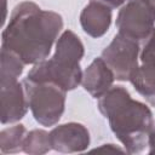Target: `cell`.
I'll list each match as a JSON object with an SVG mask.
<instances>
[{
	"label": "cell",
	"instance_id": "13",
	"mask_svg": "<svg viewBox=\"0 0 155 155\" xmlns=\"http://www.w3.org/2000/svg\"><path fill=\"white\" fill-rule=\"evenodd\" d=\"M52 149L50 133L41 128L31 130L27 133L24 144H23V151L29 155H42L48 153Z\"/></svg>",
	"mask_w": 155,
	"mask_h": 155
},
{
	"label": "cell",
	"instance_id": "16",
	"mask_svg": "<svg viewBox=\"0 0 155 155\" xmlns=\"http://www.w3.org/2000/svg\"><path fill=\"white\" fill-rule=\"evenodd\" d=\"M148 147H149V154H155V121L150 128L149 136H148Z\"/></svg>",
	"mask_w": 155,
	"mask_h": 155
},
{
	"label": "cell",
	"instance_id": "7",
	"mask_svg": "<svg viewBox=\"0 0 155 155\" xmlns=\"http://www.w3.org/2000/svg\"><path fill=\"white\" fill-rule=\"evenodd\" d=\"M134 90L155 107V28L140 42L139 64L130 78Z\"/></svg>",
	"mask_w": 155,
	"mask_h": 155
},
{
	"label": "cell",
	"instance_id": "11",
	"mask_svg": "<svg viewBox=\"0 0 155 155\" xmlns=\"http://www.w3.org/2000/svg\"><path fill=\"white\" fill-rule=\"evenodd\" d=\"M111 18V8L102 4L90 1L80 13V24L87 35L98 39L109 30Z\"/></svg>",
	"mask_w": 155,
	"mask_h": 155
},
{
	"label": "cell",
	"instance_id": "15",
	"mask_svg": "<svg viewBox=\"0 0 155 155\" xmlns=\"http://www.w3.org/2000/svg\"><path fill=\"white\" fill-rule=\"evenodd\" d=\"M90 1H93V2H98V4H102L104 6H108L109 8H117L120 6H122L127 0H90Z\"/></svg>",
	"mask_w": 155,
	"mask_h": 155
},
{
	"label": "cell",
	"instance_id": "10",
	"mask_svg": "<svg viewBox=\"0 0 155 155\" xmlns=\"http://www.w3.org/2000/svg\"><path fill=\"white\" fill-rule=\"evenodd\" d=\"M115 76L102 57L94 58L82 73L81 85L93 98L103 96L114 84Z\"/></svg>",
	"mask_w": 155,
	"mask_h": 155
},
{
	"label": "cell",
	"instance_id": "2",
	"mask_svg": "<svg viewBox=\"0 0 155 155\" xmlns=\"http://www.w3.org/2000/svg\"><path fill=\"white\" fill-rule=\"evenodd\" d=\"M98 109L128 154L142 153L154 124L150 108L131 97L124 86H111L98 98Z\"/></svg>",
	"mask_w": 155,
	"mask_h": 155
},
{
	"label": "cell",
	"instance_id": "9",
	"mask_svg": "<svg viewBox=\"0 0 155 155\" xmlns=\"http://www.w3.org/2000/svg\"><path fill=\"white\" fill-rule=\"evenodd\" d=\"M50 139L52 150L63 154L85 151L91 142L88 130L79 122H67L53 127Z\"/></svg>",
	"mask_w": 155,
	"mask_h": 155
},
{
	"label": "cell",
	"instance_id": "8",
	"mask_svg": "<svg viewBox=\"0 0 155 155\" xmlns=\"http://www.w3.org/2000/svg\"><path fill=\"white\" fill-rule=\"evenodd\" d=\"M1 124H16L28 111V101L24 85L18 80H0Z\"/></svg>",
	"mask_w": 155,
	"mask_h": 155
},
{
	"label": "cell",
	"instance_id": "5",
	"mask_svg": "<svg viewBox=\"0 0 155 155\" xmlns=\"http://www.w3.org/2000/svg\"><path fill=\"white\" fill-rule=\"evenodd\" d=\"M115 24L117 33L143 42L155 28V0H127Z\"/></svg>",
	"mask_w": 155,
	"mask_h": 155
},
{
	"label": "cell",
	"instance_id": "3",
	"mask_svg": "<svg viewBox=\"0 0 155 155\" xmlns=\"http://www.w3.org/2000/svg\"><path fill=\"white\" fill-rule=\"evenodd\" d=\"M85 54V47L80 38L71 30H64L56 42L54 54L45 59L28 73L27 78L34 81L53 82L67 92L75 90L82 80L80 62Z\"/></svg>",
	"mask_w": 155,
	"mask_h": 155
},
{
	"label": "cell",
	"instance_id": "4",
	"mask_svg": "<svg viewBox=\"0 0 155 155\" xmlns=\"http://www.w3.org/2000/svg\"><path fill=\"white\" fill-rule=\"evenodd\" d=\"M22 82L35 121L45 127L54 126L64 113L67 91L50 81H34L25 78Z\"/></svg>",
	"mask_w": 155,
	"mask_h": 155
},
{
	"label": "cell",
	"instance_id": "6",
	"mask_svg": "<svg viewBox=\"0 0 155 155\" xmlns=\"http://www.w3.org/2000/svg\"><path fill=\"white\" fill-rule=\"evenodd\" d=\"M139 53L140 44L138 41L117 33L102 51V58L113 70L115 80L130 81L139 64Z\"/></svg>",
	"mask_w": 155,
	"mask_h": 155
},
{
	"label": "cell",
	"instance_id": "12",
	"mask_svg": "<svg viewBox=\"0 0 155 155\" xmlns=\"http://www.w3.org/2000/svg\"><path fill=\"white\" fill-rule=\"evenodd\" d=\"M27 128L22 124L6 127L0 132L1 154H16L23 151V144L27 136Z\"/></svg>",
	"mask_w": 155,
	"mask_h": 155
},
{
	"label": "cell",
	"instance_id": "1",
	"mask_svg": "<svg viewBox=\"0 0 155 155\" xmlns=\"http://www.w3.org/2000/svg\"><path fill=\"white\" fill-rule=\"evenodd\" d=\"M63 29V18L42 10L33 1H22L13 8L1 34V47L13 52L27 64L45 61Z\"/></svg>",
	"mask_w": 155,
	"mask_h": 155
},
{
	"label": "cell",
	"instance_id": "17",
	"mask_svg": "<svg viewBox=\"0 0 155 155\" xmlns=\"http://www.w3.org/2000/svg\"><path fill=\"white\" fill-rule=\"evenodd\" d=\"M93 150H113V151H125V149H121L116 147L115 144H103L99 148H96Z\"/></svg>",
	"mask_w": 155,
	"mask_h": 155
},
{
	"label": "cell",
	"instance_id": "14",
	"mask_svg": "<svg viewBox=\"0 0 155 155\" xmlns=\"http://www.w3.org/2000/svg\"><path fill=\"white\" fill-rule=\"evenodd\" d=\"M24 63L13 52L1 47L0 80H18L23 73Z\"/></svg>",
	"mask_w": 155,
	"mask_h": 155
}]
</instances>
